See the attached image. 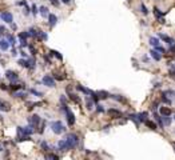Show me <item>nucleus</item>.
Here are the masks:
<instances>
[{
    "label": "nucleus",
    "instance_id": "nucleus-52",
    "mask_svg": "<svg viewBox=\"0 0 175 160\" xmlns=\"http://www.w3.org/2000/svg\"><path fill=\"white\" fill-rule=\"evenodd\" d=\"M2 150H3V145H2V144H0V151H2Z\"/></svg>",
    "mask_w": 175,
    "mask_h": 160
},
{
    "label": "nucleus",
    "instance_id": "nucleus-14",
    "mask_svg": "<svg viewBox=\"0 0 175 160\" xmlns=\"http://www.w3.org/2000/svg\"><path fill=\"white\" fill-rule=\"evenodd\" d=\"M56 21H57V17H56L55 15L50 14V15H48V23H50V26H51V27H54V26L56 24Z\"/></svg>",
    "mask_w": 175,
    "mask_h": 160
},
{
    "label": "nucleus",
    "instance_id": "nucleus-48",
    "mask_svg": "<svg viewBox=\"0 0 175 160\" xmlns=\"http://www.w3.org/2000/svg\"><path fill=\"white\" fill-rule=\"evenodd\" d=\"M170 52H172V53L175 52V43H174V44L171 45V48H170Z\"/></svg>",
    "mask_w": 175,
    "mask_h": 160
},
{
    "label": "nucleus",
    "instance_id": "nucleus-21",
    "mask_svg": "<svg viewBox=\"0 0 175 160\" xmlns=\"http://www.w3.org/2000/svg\"><path fill=\"white\" fill-rule=\"evenodd\" d=\"M28 35L32 36V38H39V31H36L35 28H31L30 31H28Z\"/></svg>",
    "mask_w": 175,
    "mask_h": 160
},
{
    "label": "nucleus",
    "instance_id": "nucleus-49",
    "mask_svg": "<svg viewBox=\"0 0 175 160\" xmlns=\"http://www.w3.org/2000/svg\"><path fill=\"white\" fill-rule=\"evenodd\" d=\"M51 3L54 5H59V2H57V0H51Z\"/></svg>",
    "mask_w": 175,
    "mask_h": 160
},
{
    "label": "nucleus",
    "instance_id": "nucleus-33",
    "mask_svg": "<svg viewBox=\"0 0 175 160\" xmlns=\"http://www.w3.org/2000/svg\"><path fill=\"white\" fill-rule=\"evenodd\" d=\"M47 33H45V32H39V39L40 40H47Z\"/></svg>",
    "mask_w": 175,
    "mask_h": 160
},
{
    "label": "nucleus",
    "instance_id": "nucleus-40",
    "mask_svg": "<svg viewBox=\"0 0 175 160\" xmlns=\"http://www.w3.org/2000/svg\"><path fill=\"white\" fill-rule=\"evenodd\" d=\"M28 61H30V68H33V67H35V64H36V61H35L33 59H30Z\"/></svg>",
    "mask_w": 175,
    "mask_h": 160
},
{
    "label": "nucleus",
    "instance_id": "nucleus-20",
    "mask_svg": "<svg viewBox=\"0 0 175 160\" xmlns=\"http://www.w3.org/2000/svg\"><path fill=\"white\" fill-rule=\"evenodd\" d=\"M144 123H146V126H147L150 129H154V131H155V129L158 128V127H156V124H155L154 121H151V120H146Z\"/></svg>",
    "mask_w": 175,
    "mask_h": 160
},
{
    "label": "nucleus",
    "instance_id": "nucleus-44",
    "mask_svg": "<svg viewBox=\"0 0 175 160\" xmlns=\"http://www.w3.org/2000/svg\"><path fill=\"white\" fill-rule=\"evenodd\" d=\"M156 107H158V102H154L153 105H151V108H153V109L155 111V109H156Z\"/></svg>",
    "mask_w": 175,
    "mask_h": 160
},
{
    "label": "nucleus",
    "instance_id": "nucleus-19",
    "mask_svg": "<svg viewBox=\"0 0 175 160\" xmlns=\"http://www.w3.org/2000/svg\"><path fill=\"white\" fill-rule=\"evenodd\" d=\"M96 93H98L99 99H107V97L110 96V93H108V92H106V91H98Z\"/></svg>",
    "mask_w": 175,
    "mask_h": 160
},
{
    "label": "nucleus",
    "instance_id": "nucleus-23",
    "mask_svg": "<svg viewBox=\"0 0 175 160\" xmlns=\"http://www.w3.org/2000/svg\"><path fill=\"white\" fill-rule=\"evenodd\" d=\"M163 126H170V123H171V117L170 116H163Z\"/></svg>",
    "mask_w": 175,
    "mask_h": 160
},
{
    "label": "nucleus",
    "instance_id": "nucleus-17",
    "mask_svg": "<svg viewBox=\"0 0 175 160\" xmlns=\"http://www.w3.org/2000/svg\"><path fill=\"white\" fill-rule=\"evenodd\" d=\"M23 129H24L26 135L30 136V135H32V133H33V131H35V127H33V126H28V127H24Z\"/></svg>",
    "mask_w": 175,
    "mask_h": 160
},
{
    "label": "nucleus",
    "instance_id": "nucleus-46",
    "mask_svg": "<svg viewBox=\"0 0 175 160\" xmlns=\"http://www.w3.org/2000/svg\"><path fill=\"white\" fill-rule=\"evenodd\" d=\"M96 109H98V112H103V107L102 105H96Z\"/></svg>",
    "mask_w": 175,
    "mask_h": 160
},
{
    "label": "nucleus",
    "instance_id": "nucleus-9",
    "mask_svg": "<svg viewBox=\"0 0 175 160\" xmlns=\"http://www.w3.org/2000/svg\"><path fill=\"white\" fill-rule=\"evenodd\" d=\"M108 115L110 116H112V117H120L122 116V112L119 109H115V108H111V109H108Z\"/></svg>",
    "mask_w": 175,
    "mask_h": 160
},
{
    "label": "nucleus",
    "instance_id": "nucleus-34",
    "mask_svg": "<svg viewBox=\"0 0 175 160\" xmlns=\"http://www.w3.org/2000/svg\"><path fill=\"white\" fill-rule=\"evenodd\" d=\"M11 88H12L14 91H17V90H21V88H23V85H19V84H14V83H12V85H11Z\"/></svg>",
    "mask_w": 175,
    "mask_h": 160
},
{
    "label": "nucleus",
    "instance_id": "nucleus-25",
    "mask_svg": "<svg viewBox=\"0 0 175 160\" xmlns=\"http://www.w3.org/2000/svg\"><path fill=\"white\" fill-rule=\"evenodd\" d=\"M51 55H52V56H55V57H57L59 60H63V56H62L57 51H51Z\"/></svg>",
    "mask_w": 175,
    "mask_h": 160
},
{
    "label": "nucleus",
    "instance_id": "nucleus-15",
    "mask_svg": "<svg viewBox=\"0 0 175 160\" xmlns=\"http://www.w3.org/2000/svg\"><path fill=\"white\" fill-rule=\"evenodd\" d=\"M86 107H87L88 109L94 108V99H92V97H87V100H86Z\"/></svg>",
    "mask_w": 175,
    "mask_h": 160
},
{
    "label": "nucleus",
    "instance_id": "nucleus-11",
    "mask_svg": "<svg viewBox=\"0 0 175 160\" xmlns=\"http://www.w3.org/2000/svg\"><path fill=\"white\" fill-rule=\"evenodd\" d=\"M150 55H151V57H153L154 60H156V61H159L160 59H162V55H160V53L156 51V50H153V51L150 52Z\"/></svg>",
    "mask_w": 175,
    "mask_h": 160
},
{
    "label": "nucleus",
    "instance_id": "nucleus-26",
    "mask_svg": "<svg viewBox=\"0 0 175 160\" xmlns=\"http://www.w3.org/2000/svg\"><path fill=\"white\" fill-rule=\"evenodd\" d=\"M28 36H30L28 32H20V33H19V39H20V40H26Z\"/></svg>",
    "mask_w": 175,
    "mask_h": 160
},
{
    "label": "nucleus",
    "instance_id": "nucleus-4",
    "mask_svg": "<svg viewBox=\"0 0 175 160\" xmlns=\"http://www.w3.org/2000/svg\"><path fill=\"white\" fill-rule=\"evenodd\" d=\"M23 140H30V136L26 135L23 127H17V141H23Z\"/></svg>",
    "mask_w": 175,
    "mask_h": 160
},
{
    "label": "nucleus",
    "instance_id": "nucleus-13",
    "mask_svg": "<svg viewBox=\"0 0 175 160\" xmlns=\"http://www.w3.org/2000/svg\"><path fill=\"white\" fill-rule=\"evenodd\" d=\"M8 47H9L8 40H5V39H2V40H0V48H2L3 51H7Z\"/></svg>",
    "mask_w": 175,
    "mask_h": 160
},
{
    "label": "nucleus",
    "instance_id": "nucleus-50",
    "mask_svg": "<svg viewBox=\"0 0 175 160\" xmlns=\"http://www.w3.org/2000/svg\"><path fill=\"white\" fill-rule=\"evenodd\" d=\"M0 88H2V90H7V85H5V84H2V85H0Z\"/></svg>",
    "mask_w": 175,
    "mask_h": 160
},
{
    "label": "nucleus",
    "instance_id": "nucleus-10",
    "mask_svg": "<svg viewBox=\"0 0 175 160\" xmlns=\"http://www.w3.org/2000/svg\"><path fill=\"white\" fill-rule=\"evenodd\" d=\"M30 123H31V126L36 127L38 124L40 123V117H39L38 115H33V116H31V117H30Z\"/></svg>",
    "mask_w": 175,
    "mask_h": 160
},
{
    "label": "nucleus",
    "instance_id": "nucleus-18",
    "mask_svg": "<svg viewBox=\"0 0 175 160\" xmlns=\"http://www.w3.org/2000/svg\"><path fill=\"white\" fill-rule=\"evenodd\" d=\"M17 64L21 67H24V68H30V61L28 60H24V59H20L19 61H17Z\"/></svg>",
    "mask_w": 175,
    "mask_h": 160
},
{
    "label": "nucleus",
    "instance_id": "nucleus-38",
    "mask_svg": "<svg viewBox=\"0 0 175 160\" xmlns=\"http://www.w3.org/2000/svg\"><path fill=\"white\" fill-rule=\"evenodd\" d=\"M162 95H165V96H168V97H171L172 96V95H175L172 91H165V92H163Z\"/></svg>",
    "mask_w": 175,
    "mask_h": 160
},
{
    "label": "nucleus",
    "instance_id": "nucleus-41",
    "mask_svg": "<svg viewBox=\"0 0 175 160\" xmlns=\"http://www.w3.org/2000/svg\"><path fill=\"white\" fill-rule=\"evenodd\" d=\"M31 92L33 93V95H36V96H42V92H39V91H36V90H31Z\"/></svg>",
    "mask_w": 175,
    "mask_h": 160
},
{
    "label": "nucleus",
    "instance_id": "nucleus-31",
    "mask_svg": "<svg viewBox=\"0 0 175 160\" xmlns=\"http://www.w3.org/2000/svg\"><path fill=\"white\" fill-rule=\"evenodd\" d=\"M8 43H9L11 45H15V44H16V39L12 36V35H9V36H8Z\"/></svg>",
    "mask_w": 175,
    "mask_h": 160
},
{
    "label": "nucleus",
    "instance_id": "nucleus-51",
    "mask_svg": "<svg viewBox=\"0 0 175 160\" xmlns=\"http://www.w3.org/2000/svg\"><path fill=\"white\" fill-rule=\"evenodd\" d=\"M62 2H63V3H66V4H67V3H69V2H71V0H62Z\"/></svg>",
    "mask_w": 175,
    "mask_h": 160
},
{
    "label": "nucleus",
    "instance_id": "nucleus-1",
    "mask_svg": "<svg viewBox=\"0 0 175 160\" xmlns=\"http://www.w3.org/2000/svg\"><path fill=\"white\" fill-rule=\"evenodd\" d=\"M64 139L67 140V143H68L69 145H71L72 148H74V147H76L78 141H79V138H78V135H76V133H68Z\"/></svg>",
    "mask_w": 175,
    "mask_h": 160
},
{
    "label": "nucleus",
    "instance_id": "nucleus-12",
    "mask_svg": "<svg viewBox=\"0 0 175 160\" xmlns=\"http://www.w3.org/2000/svg\"><path fill=\"white\" fill-rule=\"evenodd\" d=\"M159 112H160L162 116H170V115H171V109L167 108V107H160Z\"/></svg>",
    "mask_w": 175,
    "mask_h": 160
},
{
    "label": "nucleus",
    "instance_id": "nucleus-29",
    "mask_svg": "<svg viewBox=\"0 0 175 160\" xmlns=\"http://www.w3.org/2000/svg\"><path fill=\"white\" fill-rule=\"evenodd\" d=\"M0 108L4 111H9V104L8 103H0Z\"/></svg>",
    "mask_w": 175,
    "mask_h": 160
},
{
    "label": "nucleus",
    "instance_id": "nucleus-37",
    "mask_svg": "<svg viewBox=\"0 0 175 160\" xmlns=\"http://www.w3.org/2000/svg\"><path fill=\"white\" fill-rule=\"evenodd\" d=\"M141 11L144 14V15H147L148 14V11H147V8H146V5L144 4H141Z\"/></svg>",
    "mask_w": 175,
    "mask_h": 160
},
{
    "label": "nucleus",
    "instance_id": "nucleus-6",
    "mask_svg": "<svg viewBox=\"0 0 175 160\" xmlns=\"http://www.w3.org/2000/svg\"><path fill=\"white\" fill-rule=\"evenodd\" d=\"M57 145H59V150L60 151H68V150H71V145H69L68 143H67V140L66 139H63V140H60L59 143H57Z\"/></svg>",
    "mask_w": 175,
    "mask_h": 160
},
{
    "label": "nucleus",
    "instance_id": "nucleus-36",
    "mask_svg": "<svg viewBox=\"0 0 175 160\" xmlns=\"http://www.w3.org/2000/svg\"><path fill=\"white\" fill-rule=\"evenodd\" d=\"M45 159H52V160H57V155H54V153H50V155H45Z\"/></svg>",
    "mask_w": 175,
    "mask_h": 160
},
{
    "label": "nucleus",
    "instance_id": "nucleus-3",
    "mask_svg": "<svg viewBox=\"0 0 175 160\" xmlns=\"http://www.w3.org/2000/svg\"><path fill=\"white\" fill-rule=\"evenodd\" d=\"M63 109H64V112H66V115H67V123L69 124V126H74L75 124V115L69 111V108L67 105H63Z\"/></svg>",
    "mask_w": 175,
    "mask_h": 160
},
{
    "label": "nucleus",
    "instance_id": "nucleus-16",
    "mask_svg": "<svg viewBox=\"0 0 175 160\" xmlns=\"http://www.w3.org/2000/svg\"><path fill=\"white\" fill-rule=\"evenodd\" d=\"M147 116H148V114H147V112H141V114L138 115V119H139V121L144 123L146 120H147Z\"/></svg>",
    "mask_w": 175,
    "mask_h": 160
},
{
    "label": "nucleus",
    "instance_id": "nucleus-53",
    "mask_svg": "<svg viewBox=\"0 0 175 160\" xmlns=\"http://www.w3.org/2000/svg\"><path fill=\"white\" fill-rule=\"evenodd\" d=\"M172 147H174V150H175V143H172Z\"/></svg>",
    "mask_w": 175,
    "mask_h": 160
},
{
    "label": "nucleus",
    "instance_id": "nucleus-47",
    "mask_svg": "<svg viewBox=\"0 0 175 160\" xmlns=\"http://www.w3.org/2000/svg\"><path fill=\"white\" fill-rule=\"evenodd\" d=\"M42 148H43V150H48V145L45 144V143H42Z\"/></svg>",
    "mask_w": 175,
    "mask_h": 160
},
{
    "label": "nucleus",
    "instance_id": "nucleus-5",
    "mask_svg": "<svg viewBox=\"0 0 175 160\" xmlns=\"http://www.w3.org/2000/svg\"><path fill=\"white\" fill-rule=\"evenodd\" d=\"M43 84L47 85V87H54L55 85V79L52 78V76H50V75H45L43 78Z\"/></svg>",
    "mask_w": 175,
    "mask_h": 160
},
{
    "label": "nucleus",
    "instance_id": "nucleus-45",
    "mask_svg": "<svg viewBox=\"0 0 175 160\" xmlns=\"http://www.w3.org/2000/svg\"><path fill=\"white\" fill-rule=\"evenodd\" d=\"M4 32H5V28H4L3 26H0V35H3Z\"/></svg>",
    "mask_w": 175,
    "mask_h": 160
},
{
    "label": "nucleus",
    "instance_id": "nucleus-39",
    "mask_svg": "<svg viewBox=\"0 0 175 160\" xmlns=\"http://www.w3.org/2000/svg\"><path fill=\"white\" fill-rule=\"evenodd\" d=\"M155 48H156V51H158V52H162V53H165V52H166V50L163 48V47H160V45H156Z\"/></svg>",
    "mask_w": 175,
    "mask_h": 160
},
{
    "label": "nucleus",
    "instance_id": "nucleus-7",
    "mask_svg": "<svg viewBox=\"0 0 175 160\" xmlns=\"http://www.w3.org/2000/svg\"><path fill=\"white\" fill-rule=\"evenodd\" d=\"M5 76H7V79H8L11 83L17 81V79H19V76H17V73H16V72H14V71H7V72H5Z\"/></svg>",
    "mask_w": 175,
    "mask_h": 160
},
{
    "label": "nucleus",
    "instance_id": "nucleus-22",
    "mask_svg": "<svg viewBox=\"0 0 175 160\" xmlns=\"http://www.w3.org/2000/svg\"><path fill=\"white\" fill-rule=\"evenodd\" d=\"M40 15H42L43 17L48 16V15H50V14H48V8H47V7H40Z\"/></svg>",
    "mask_w": 175,
    "mask_h": 160
},
{
    "label": "nucleus",
    "instance_id": "nucleus-30",
    "mask_svg": "<svg viewBox=\"0 0 175 160\" xmlns=\"http://www.w3.org/2000/svg\"><path fill=\"white\" fill-rule=\"evenodd\" d=\"M69 99H71L72 102H75V103H79V102H80L79 97L76 96V95H74V93H69Z\"/></svg>",
    "mask_w": 175,
    "mask_h": 160
},
{
    "label": "nucleus",
    "instance_id": "nucleus-42",
    "mask_svg": "<svg viewBox=\"0 0 175 160\" xmlns=\"http://www.w3.org/2000/svg\"><path fill=\"white\" fill-rule=\"evenodd\" d=\"M32 15H36L38 14V8H36V5H32Z\"/></svg>",
    "mask_w": 175,
    "mask_h": 160
},
{
    "label": "nucleus",
    "instance_id": "nucleus-28",
    "mask_svg": "<svg viewBox=\"0 0 175 160\" xmlns=\"http://www.w3.org/2000/svg\"><path fill=\"white\" fill-rule=\"evenodd\" d=\"M154 14H155V16L158 17V19H160V17L163 16V14H162L160 11H159V8H156V7L154 8Z\"/></svg>",
    "mask_w": 175,
    "mask_h": 160
},
{
    "label": "nucleus",
    "instance_id": "nucleus-35",
    "mask_svg": "<svg viewBox=\"0 0 175 160\" xmlns=\"http://www.w3.org/2000/svg\"><path fill=\"white\" fill-rule=\"evenodd\" d=\"M130 119L132 121H135L136 124H139V119H138V115H130Z\"/></svg>",
    "mask_w": 175,
    "mask_h": 160
},
{
    "label": "nucleus",
    "instance_id": "nucleus-8",
    "mask_svg": "<svg viewBox=\"0 0 175 160\" xmlns=\"http://www.w3.org/2000/svg\"><path fill=\"white\" fill-rule=\"evenodd\" d=\"M2 19L5 23H12V14L11 12H3L2 14Z\"/></svg>",
    "mask_w": 175,
    "mask_h": 160
},
{
    "label": "nucleus",
    "instance_id": "nucleus-32",
    "mask_svg": "<svg viewBox=\"0 0 175 160\" xmlns=\"http://www.w3.org/2000/svg\"><path fill=\"white\" fill-rule=\"evenodd\" d=\"M14 96H16V97H24V96H26V93H24V92H21V91H19V92L15 91V92H14Z\"/></svg>",
    "mask_w": 175,
    "mask_h": 160
},
{
    "label": "nucleus",
    "instance_id": "nucleus-27",
    "mask_svg": "<svg viewBox=\"0 0 175 160\" xmlns=\"http://www.w3.org/2000/svg\"><path fill=\"white\" fill-rule=\"evenodd\" d=\"M112 99H115V100H118V102H124V97L123 96H120V95H112V96H111Z\"/></svg>",
    "mask_w": 175,
    "mask_h": 160
},
{
    "label": "nucleus",
    "instance_id": "nucleus-43",
    "mask_svg": "<svg viewBox=\"0 0 175 160\" xmlns=\"http://www.w3.org/2000/svg\"><path fill=\"white\" fill-rule=\"evenodd\" d=\"M20 45L21 47H27V40H20Z\"/></svg>",
    "mask_w": 175,
    "mask_h": 160
},
{
    "label": "nucleus",
    "instance_id": "nucleus-24",
    "mask_svg": "<svg viewBox=\"0 0 175 160\" xmlns=\"http://www.w3.org/2000/svg\"><path fill=\"white\" fill-rule=\"evenodd\" d=\"M150 44L153 47H156V45H159V40L156 38H150Z\"/></svg>",
    "mask_w": 175,
    "mask_h": 160
},
{
    "label": "nucleus",
    "instance_id": "nucleus-54",
    "mask_svg": "<svg viewBox=\"0 0 175 160\" xmlns=\"http://www.w3.org/2000/svg\"><path fill=\"white\" fill-rule=\"evenodd\" d=\"M174 119H175V116H174Z\"/></svg>",
    "mask_w": 175,
    "mask_h": 160
},
{
    "label": "nucleus",
    "instance_id": "nucleus-2",
    "mask_svg": "<svg viewBox=\"0 0 175 160\" xmlns=\"http://www.w3.org/2000/svg\"><path fill=\"white\" fill-rule=\"evenodd\" d=\"M51 129H52V132H55L56 135H59V133L64 132V126H63L62 121H54V123L51 124Z\"/></svg>",
    "mask_w": 175,
    "mask_h": 160
}]
</instances>
